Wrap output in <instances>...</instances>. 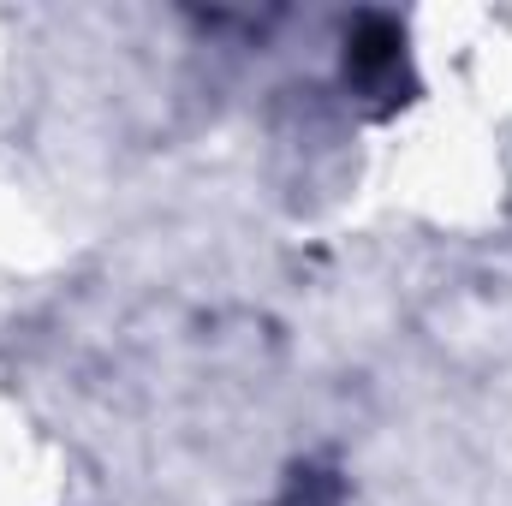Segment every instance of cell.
Listing matches in <instances>:
<instances>
[{
  "mask_svg": "<svg viewBox=\"0 0 512 506\" xmlns=\"http://www.w3.org/2000/svg\"><path fill=\"white\" fill-rule=\"evenodd\" d=\"M346 78H352L364 96H376L382 108L405 102V96H399V90H405V30H399L387 12H364V18L352 24V36H346Z\"/></svg>",
  "mask_w": 512,
  "mask_h": 506,
  "instance_id": "1",
  "label": "cell"
}]
</instances>
